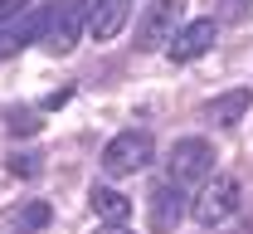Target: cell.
<instances>
[{
	"label": "cell",
	"instance_id": "1",
	"mask_svg": "<svg viewBox=\"0 0 253 234\" xmlns=\"http://www.w3.org/2000/svg\"><path fill=\"white\" fill-rule=\"evenodd\" d=\"M151 156H156V141L151 132H117L107 146H102V171L107 176H136V171L151 166Z\"/></svg>",
	"mask_w": 253,
	"mask_h": 234
},
{
	"label": "cell",
	"instance_id": "2",
	"mask_svg": "<svg viewBox=\"0 0 253 234\" xmlns=\"http://www.w3.org/2000/svg\"><path fill=\"white\" fill-rule=\"evenodd\" d=\"M239 181L234 176H214V181H205V190L195 195V205H190V215H195V225H205V230H214V225H224L234 210H239Z\"/></svg>",
	"mask_w": 253,
	"mask_h": 234
},
{
	"label": "cell",
	"instance_id": "3",
	"mask_svg": "<svg viewBox=\"0 0 253 234\" xmlns=\"http://www.w3.org/2000/svg\"><path fill=\"white\" fill-rule=\"evenodd\" d=\"M180 10H185V0H151L146 5V15L136 20V49H166L175 30H180Z\"/></svg>",
	"mask_w": 253,
	"mask_h": 234
},
{
	"label": "cell",
	"instance_id": "4",
	"mask_svg": "<svg viewBox=\"0 0 253 234\" xmlns=\"http://www.w3.org/2000/svg\"><path fill=\"white\" fill-rule=\"evenodd\" d=\"M214 171V146L200 141V137H185L175 141V151L166 156V181L170 186H190V181H205Z\"/></svg>",
	"mask_w": 253,
	"mask_h": 234
},
{
	"label": "cell",
	"instance_id": "5",
	"mask_svg": "<svg viewBox=\"0 0 253 234\" xmlns=\"http://www.w3.org/2000/svg\"><path fill=\"white\" fill-rule=\"evenodd\" d=\"M214 34H219L214 20H190V25L175 30V39L166 44V54H170L175 64H190V59H200V54H210V49H214Z\"/></svg>",
	"mask_w": 253,
	"mask_h": 234
},
{
	"label": "cell",
	"instance_id": "6",
	"mask_svg": "<svg viewBox=\"0 0 253 234\" xmlns=\"http://www.w3.org/2000/svg\"><path fill=\"white\" fill-rule=\"evenodd\" d=\"M126 15H131V0H93V10H88V34H93L97 44H107V39L122 34Z\"/></svg>",
	"mask_w": 253,
	"mask_h": 234
},
{
	"label": "cell",
	"instance_id": "7",
	"mask_svg": "<svg viewBox=\"0 0 253 234\" xmlns=\"http://www.w3.org/2000/svg\"><path fill=\"white\" fill-rule=\"evenodd\" d=\"M146 200H151V230H156V234H166V230H175V225H180V215H185V205H180V186L156 181Z\"/></svg>",
	"mask_w": 253,
	"mask_h": 234
},
{
	"label": "cell",
	"instance_id": "8",
	"mask_svg": "<svg viewBox=\"0 0 253 234\" xmlns=\"http://www.w3.org/2000/svg\"><path fill=\"white\" fill-rule=\"evenodd\" d=\"M249 107H253V93H249V88H234V93L210 98L205 107H200V117H205V122H214V127H234Z\"/></svg>",
	"mask_w": 253,
	"mask_h": 234
},
{
	"label": "cell",
	"instance_id": "9",
	"mask_svg": "<svg viewBox=\"0 0 253 234\" xmlns=\"http://www.w3.org/2000/svg\"><path fill=\"white\" fill-rule=\"evenodd\" d=\"M78 30H83V10H68V5H63L59 15H54V25L44 30V44H49L54 54H68V49L78 44Z\"/></svg>",
	"mask_w": 253,
	"mask_h": 234
},
{
	"label": "cell",
	"instance_id": "10",
	"mask_svg": "<svg viewBox=\"0 0 253 234\" xmlns=\"http://www.w3.org/2000/svg\"><path fill=\"white\" fill-rule=\"evenodd\" d=\"M93 215L107 220V225H122L126 215H131V200H126L122 190H112V186H97L93 190Z\"/></svg>",
	"mask_w": 253,
	"mask_h": 234
},
{
	"label": "cell",
	"instance_id": "11",
	"mask_svg": "<svg viewBox=\"0 0 253 234\" xmlns=\"http://www.w3.org/2000/svg\"><path fill=\"white\" fill-rule=\"evenodd\" d=\"M5 127H10V137H34L44 127V117H39L34 107H10V112H5Z\"/></svg>",
	"mask_w": 253,
	"mask_h": 234
},
{
	"label": "cell",
	"instance_id": "12",
	"mask_svg": "<svg viewBox=\"0 0 253 234\" xmlns=\"http://www.w3.org/2000/svg\"><path fill=\"white\" fill-rule=\"evenodd\" d=\"M15 44H20V49H25V44H30L34 34H44V15H30V20H20V25H15Z\"/></svg>",
	"mask_w": 253,
	"mask_h": 234
},
{
	"label": "cell",
	"instance_id": "13",
	"mask_svg": "<svg viewBox=\"0 0 253 234\" xmlns=\"http://www.w3.org/2000/svg\"><path fill=\"white\" fill-rule=\"evenodd\" d=\"M219 15H224V20H249L253 0H219Z\"/></svg>",
	"mask_w": 253,
	"mask_h": 234
},
{
	"label": "cell",
	"instance_id": "14",
	"mask_svg": "<svg viewBox=\"0 0 253 234\" xmlns=\"http://www.w3.org/2000/svg\"><path fill=\"white\" fill-rule=\"evenodd\" d=\"M34 0H0V20H20V15H30Z\"/></svg>",
	"mask_w": 253,
	"mask_h": 234
},
{
	"label": "cell",
	"instance_id": "15",
	"mask_svg": "<svg viewBox=\"0 0 253 234\" xmlns=\"http://www.w3.org/2000/svg\"><path fill=\"white\" fill-rule=\"evenodd\" d=\"M20 225H30V230H39V225H49V210H44V205H30V210L20 215Z\"/></svg>",
	"mask_w": 253,
	"mask_h": 234
},
{
	"label": "cell",
	"instance_id": "16",
	"mask_svg": "<svg viewBox=\"0 0 253 234\" xmlns=\"http://www.w3.org/2000/svg\"><path fill=\"white\" fill-rule=\"evenodd\" d=\"M15 49H20V44H15V34L5 30V34H0V59H10V54H15Z\"/></svg>",
	"mask_w": 253,
	"mask_h": 234
},
{
	"label": "cell",
	"instance_id": "17",
	"mask_svg": "<svg viewBox=\"0 0 253 234\" xmlns=\"http://www.w3.org/2000/svg\"><path fill=\"white\" fill-rule=\"evenodd\" d=\"M97 234H136V230H126V225H102Z\"/></svg>",
	"mask_w": 253,
	"mask_h": 234
},
{
	"label": "cell",
	"instance_id": "18",
	"mask_svg": "<svg viewBox=\"0 0 253 234\" xmlns=\"http://www.w3.org/2000/svg\"><path fill=\"white\" fill-rule=\"evenodd\" d=\"M63 5H68V10H83V5H88V0H63Z\"/></svg>",
	"mask_w": 253,
	"mask_h": 234
}]
</instances>
